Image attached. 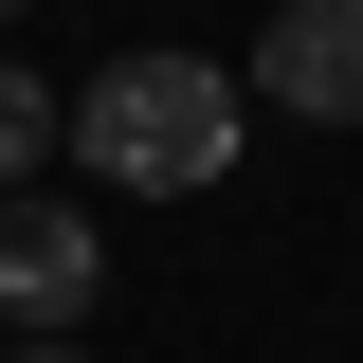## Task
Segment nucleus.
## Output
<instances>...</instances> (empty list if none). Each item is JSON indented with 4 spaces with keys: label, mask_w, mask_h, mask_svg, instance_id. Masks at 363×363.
Segmentation results:
<instances>
[{
    "label": "nucleus",
    "mask_w": 363,
    "mask_h": 363,
    "mask_svg": "<svg viewBox=\"0 0 363 363\" xmlns=\"http://www.w3.org/2000/svg\"><path fill=\"white\" fill-rule=\"evenodd\" d=\"M236 128H255V91H236L218 55H109V73L73 91V164L128 182V200H200V182L236 164Z\"/></svg>",
    "instance_id": "1"
},
{
    "label": "nucleus",
    "mask_w": 363,
    "mask_h": 363,
    "mask_svg": "<svg viewBox=\"0 0 363 363\" xmlns=\"http://www.w3.org/2000/svg\"><path fill=\"white\" fill-rule=\"evenodd\" d=\"M91 291H109V236H91V200H37V182H18V200H0V327H18V345H55Z\"/></svg>",
    "instance_id": "2"
},
{
    "label": "nucleus",
    "mask_w": 363,
    "mask_h": 363,
    "mask_svg": "<svg viewBox=\"0 0 363 363\" xmlns=\"http://www.w3.org/2000/svg\"><path fill=\"white\" fill-rule=\"evenodd\" d=\"M255 109H291V128H363V0H272L255 37Z\"/></svg>",
    "instance_id": "3"
},
{
    "label": "nucleus",
    "mask_w": 363,
    "mask_h": 363,
    "mask_svg": "<svg viewBox=\"0 0 363 363\" xmlns=\"http://www.w3.org/2000/svg\"><path fill=\"white\" fill-rule=\"evenodd\" d=\"M55 145H73V91H37V55H0V200L37 182Z\"/></svg>",
    "instance_id": "4"
},
{
    "label": "nucleus",
    "mask_w": 363,
    "mask_h": 363,
    "mask_svg": "<svg viewBox=\"0 0 363 363\" xmlns=\"http://www.w3.org/2000/svg\"><path fill=\"white\" fill-rule=\"evenodd\" d=\"M0 363H73V345H0Z\"/></svg>",
    "instance_id": "5"
},
{
    "label": "nucleus",
    "mask_w": 363,
    "mask_h": 363,
    "mask_svg": "<svg viewBox=\"0 0 363 363\" xmlns=\"http://www.w3.org/2000/svg\"><path fill=\"white\" fill-rule=\"evenodd\" d=\"M0 18H37V0H0Z\"/></svg>",
    "instance_id": "6"
}]
</instances>
